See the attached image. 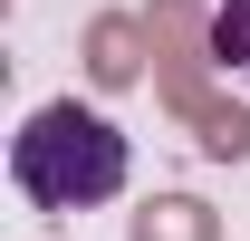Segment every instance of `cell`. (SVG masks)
Returning <instances> with one entry per match:
<instances>
[{
  "instance_id": "5b68a950",
  "label": "cell",
  "mask_w": 250,
  "mask_h": 241,
  "mask_svg": "<svg viewBox=\"0 0 250 241\" xmlns=\"http://www.w3.org/2000/svg\"><path fill=\"white\" fill-rule=\"evenodd\" d=\"M212 58L250 87V0H221V10H212Z\"/></svg>"
},
{
  "instance_id": "7a4b0ae2",
  "label": "cell",
  "mask_w": 250,
  "mask_h": 241,
  "mask_svg": "<svg viewBox=\"0 0 250 241\" xmlns=\"http://www.w3.org/2000/svg\"><path fill=\"white\" fill-rule=\"evenodd\" d=\"M145 29H154V96H164V116L183 125L212 164H250V106L212 87V68H221L212 58V10L202 0H154Z\"/></svg>"
},
{
  "instance_id": "277c9868",
  "label": "cell",
  "mask_w": 250,
  "mask_h": 241,
  "mask_svg": "<svg viewBox=\"0 0 250 241\" xmlns=\"http://www.w3.org/2000/svg\"><path fill=\"white\" fill-rule=\"evenodd\" d=\"M125 241H221V212L202 193H145L125 212Z\"/></svg>"
},
{
  "instance_id": "6da1fadb",
  "label": "cell",
  "mask_w": 250,
  "mask_h": 241,
  "mask_svg": "<svg viewBox=\"0 0 250 241\" xmlns=\"http://www.w3.org/2000/svg\"><path fill=\"white\" fill-rule=\"evenodd\" d=\"M125 174H135V145H125L116 116H96L77 96H48L20 135H10V183H20V203L39 212H96L116 203Z\"/></svg>"
},
{
  "instance_id": "3957f363",
  "label": "cell",
  "mask_w": 250,
  "mask_h": 241,
  "mask_svg": "<svg viewBox=\"0 0 250 241\" xmlns=\"http://www.w3.org/2000/svg\"><path fill=\"white\" fill-rule=\"evenodd\" d=\"M145 58H154V29H145V10H96L87 29H77V68H87V87H96V96L145 87Z\"/></svg>"
}]
</instances>
